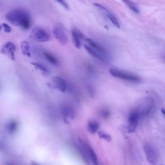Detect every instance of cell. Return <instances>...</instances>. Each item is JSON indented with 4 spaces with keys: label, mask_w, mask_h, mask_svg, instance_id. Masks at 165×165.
<instances>
[{
    "label": "cell",
    "mask_w": 165,
    "mask_h": 165,
    "mask_svg": "<svg viewBox=\"0 0 165 165\" xmlns=\"http://www.w3.org/2000/svg\"><path fill=\"white\" fill-rule=\"evenodd\" d=\"M7 20L12 24L28 30L31 24V17L28 11L22 8H16L8 12L5 16Z\"/></svg>",
    "instance_id": "1"
},
{
    "label": "cell",
    "mask_w": 165,
    "mask_h": 165,
    "mask_svg": "<svg viewBox=\"0 0 165 165\" xmlns=\"http://www.w3.org/2000/svg\"><path fill=\"white\" fill-rule=\"evenodd\" d=\"M29 37L32 40L38 42H47L50 40L49 34L42 27L38 26L33 28Z\"/></svg>",
    "instance_id": "2"
},
{
    "label": "cell",
    "mask_w": 165,
    "mask_h": 165,
    "mask_svg": "<svg viewBox=\"0 0 165 165\" xmlns=\"http://www.w3.org/2000/svg\"><path fill=\"white\" fill-rule=\"evenodd\" d=\"M109 71L110 74L115 78L133 82L138 81L140 79L138 76L125 71L111 68L109 69Z\"/></svg>",
    "instance_id": "3"
},
{
    "label": "cell",
    "mask_w": 165,
    "mask_h": 165,
    "mask_svg": "<svg viewBox=\"0 0 165 165\" xmlns=\"http://www.w3.org/2000/svg\"><path fill=\"white\" fill-rule=\"evenodd\" d=\"M144 149L147 158L151 165H157L158 155V152L152 145L147 143L144 146Z\"/></svg>",
    "instance_id": "4"
},
{
    "label": "cell",
    "mask_w": 165,
    "mask_h": 165,
    "mask_svg": "<svg viewBox=\"0 0 165 165\" xmlns=\"http://www.w3.org/2000/svg\"><path fill=\"white\" fill-rule=\"evenodd\" d=\"M140 115L139 112L137 111L132 112L128 118V125L127 127V130L129 133H133L139 122Z\"/></svg>",
    "instance_id": "5"
},
{
    "label": "cell",
    "mask_w": 165,
    "mask_h": 165,
    "mask_svg": "<svg viewBox=\"0 0 165 165\" xmlns=\"http://www.w3.org/2000/svg\"><path fill=\"white\" fill-rule=\"evenodd\" d=\"M53 33L55 38L62 45L64 46L68 42L67 36L62 27L55 26L53 30Z\"/></svg>",
    "instance_id": "6"
},
{
    "label": "cell",
    "mask_w": 165,
    "mask_h": 165,
    "mask_svg": "<svg viewBox=\"0 0 165 165\" xmlns=\"http://www.w3.org/2000/svg\"><path fill=\"white\" fill-rule=\"evenodd\" d=\"M15 46L11 42H8L4 45L1 49V53L14 61Z\"/></svg>",
    "instance_id": "7"
},
{
    "label": "cell",
    "mask_w": 165,
    "mask_h": 165,
    "mask_svg": "<svg viewBox=\"0 0 165 165\" xmlns=\"http://www.w3.org/2000/svg\"><path fill=\"white\" fill-rule=\"evenodd\" d=\"M54 89L57 88L61 92H65L66 83L62 78L59 77H54L52 78Z\"/></svg>",
    "instance_id": "8"
},
{
    "label": "cell",
    "mask_w": 165,
    "mask_h": 165,
    "mask_svg": "<svg viewBox=\"0 0 165 165\" xmlns=\"http://www.w3.org/2000/svg\"><path fill=\"white\" fill-rule=\"evenodd\" d=\"M62 114L64 116V120L66 123H68L67 118L68 117L72 120L75 117V113L73 109L69 106L64 107L62 110Z\"/></svg>",
    "instance_id": "9"
},
{
    "label": "cell",
    "mask_w": 165,
    "mask_h": 165,
    "mask_svg": "<svg viewBox=\"0 0 165 165\" xmlns=\"http://www.w3.org/2000/svg\"><path fill=\"white\" fill-rule=\"evenodd\" d=\"M84 47L86 50L91 56L100 60L103 61H106L105 59L99 52L90 46L85 44L84 45Z\"/></svg>",
    "instance_id": "10"
},
{
    "label": "cell",
    "mask_w": 165,
    "mask_h": 165,
    "mask_svg": "<svg viewBox=\"0 0 165 165\" xmlns=\"http://www.w3.org/2000/svg\"><path fill=\"white\" fill-rule=\"evenodd\" d=\"M72 40L74 46L78 49H79L81 47V43L80 39L78 34L77 29H73L71 31Z\"/></svg>",
    "instance_id": "11"
},
{
    "label": "cell",
    "mask_w": 165,
    "mask_h": 165,
    "mask_svg": "<svg viewBox=\"0 0 165 165\" xmlns=\"http://www.w3.org/2000/svg\"><path fill=\"white\" fill-rule=\"evenodd\" d=\"M31 64L34 66L37 69H39L42 73L44 76L45 77H48L50 74V71L48 68L43 64L38 62H32Z\"/></svg>",
    "instance_id": "12"
},
{
    "label": "cell",
    "mask_w": 165,
    "mask_h": 165,
    "mask_svg": "<svg viewBox=\"0 0 165 165\" xmlns=\"http://www.w3.org/2000/svg\"><path fill=\"white\" fill-rule=\"evenodd\" d=\"M21 48L22 53L24 55L30 57L31 53L29 44L25 40H23L21 43Z\"/></svg>",
    "instance_id": "13"
},
{
    "label": "cell",
    "mask_w": 165,
    "mask_h": 165,
    "mask_svg": "<svg viewBox=\"0 0 165 165\" xmlns=\"http://www.w3.org/2000/svg\"><path fill=\"white\" fill-rule=\"evenodd\" d=\"M86 41L90 45V46L92 48L100 53L103 54L106 53L105 50L99 45L97 44L92 40L89 38L85 39Z\"/></svg>",
    "instance_id": "14"
},
{
    "label": "cell",
    "mask_w": 165,
    "mask_h": 165,
    "mask_svg": "<svg viewBox=\"0 0 165 165\" xmlns=\"http://www.w3.org/2000/svg\"><path fill=\"white\" fill-rule=\"evenodd\" d=\"M44 56L47 60L54 65H57L59 64L57 59L51 53L45 52L44 53Z\"/></svg>",
    "instance_id": "15"
},
{
    "label": "cell",
    "mask_w": 165,
    "mask_h": 165,
    "mask_svg": "<svg viewBox=\"0 0 165 165\" xmlns=\"http://www.w3.org/2000/svg\"><path fill=\"white\" fill-rule=\"evenodd\" d=\"M123 2L134 12L137 14L140 13L139 8L135 3L127 0H125Z\"/></svg>",
    "instance_id": "16"
},
{
    "label": "cell",
    "mask_w": 165,
    "mask_h": 165,
    "mask_svg": "<svg viewBox=\"0 0 165 165\" xmlns=\"http://www.w3.org/2000/svg\"><path fill=\"white\" fill-rule=\"evenodd\" d=\"M99 124L97 121H89L88 123V128L89 132L91 134H95L99 129Z\"/></svg>",
    "instance_id": "17"
},
{
    "label": "cell",
    "mask_w": 165,
    "mask_h": 165,
    "mask_svg": "<svg viewBox=\"0 0 165 165\" xmlns=\"http://www.w3.org/2000/svg\"><path fill=\"white\" fill-rule=\"evenodd\" d=\"M108 19L118 29L120 27V23L118 22L116 17L112 13L109 12L107 14Z\"/></svg>",
    "instance_id": "18"
},
{
    "label": "cell",
    "mask_w": 165,
    "mask_h": 165,
    "mask_svg": "<svg viewBox=\"0 0 165 165\" xmlns=\"http://www.w3.org/2000/svg\"><path fill=\"white\" fill-rule=\"evenodd\" d=\"M88 151L90 157L93 163L95 165H97L98 164L97 158L96 153L91 148H88Z\"/></svg>",
    "instance_id": "19"
},
{
    "label": "cell",
    "mask_w": 165,
    "mask_h": 165,
    "mask_svg": "<svg viewBox=\"0 0 165 165\" xmlns=\"http://www.w3.org/2000/svg\"><path fill=\"white\" fill-rule=\"evenodd\" d=\"M7 130L9 133L13 134L15 132L17 128V123L15 121H11L7 125Z\"/></svg>",
    "instance_id": "20"
},
{
    "label": "cell",
    "mask_w": 165,
    "mask_h": 165,
    "mask_svg": "<svg viewBox=\"0 0 165 165\" xmlns=\"http://www.w3.org/2000/svg\"><path fill=\"white\" fill-rule=\"evenodd\" d=\"M98 134L100 139H104L108 142L111 141V136L109 134L104 133L102 131H99Z\"/></svg>",
    "instance_id": "21"
},
{
    "label": "cell",
    "mask_w": 165,
    "mask_h": 165,
    "mask_svg": "<svg viewBox=\"0 0 165 165\" xmlns=\"http://www.w3.org/2000/svg\"><path fill=\"white\" fill-rule=\"evenodd\" d=\"M3 29L5 32L7 33H10L12 31L11 27L8 24L3 23L1 26V30Z\"/></svg>",
    "instance_id": "22"
},
{
    "label": "cell",
    "mask_w": 165,
    "mask_h": 165,
    "mask_svg": "<svg viewBox=\"0 0 165 165\" xmlns=\"http://www.w3.org/2000/svg\"><path fill=\"white\" fill-rule=\"evenodd\" d=\"M93 5L96 7L100 9V10L105 11L108 13L110 12L106 8L101 5L97 3H94Z\"/></svg>",
    "instance_id": "23"
},
{
    "label": "cell",
    "mask_w": 165,
    "mask_h": 165,
    "mask_svg": "<svg viewBox=\"0 0 165 165\" xmlns=\"http://www.w3.org/2000/svg\"><path fill=\"white\" fill-rule=\"evenodd\" d=\"M56 1L61 4L66 10H69V7L68 5L65 1Z\"/></svg>",
    "instance_id": "24"
},
{
    "label": "cell",
    "mask_w": 165,
    "mask_h": 165,
    "mask_svg": "<svg viewBox=\"0 0 165 165\" xmlns=\"http://www.w3.org/2000/svg\"><path fill=\"white\" fill-rule=\"evenodd\" d=\"M110 113L108 110L104 109L102 111V115L103 118L106 119L109 116Z\"/></svg>",
    "instance_id": "25"
},
{
    "label": "cell",
    "mask_w": 165,
    "mask_h": 165,
    "mask_svg": "<svg viewBox=\"0 0 165 165\" xmlns=\"http://www.w3.org/2000/svg\"><path fill=\"white\" fill-rule=\"evenodd\" d=\"M162 113L165 116V110L163 109H162L161 110Z\"/></svg>",
    "instance_id": "26"
},
{
    "label": "cell",
    "mask_w": 165,
    "mask_h": 165,
    "mask_svg": "<svg viewBox=\"0 0 165 165\" xmlns=\"http://www.w3.org/2000/svg\"><path fill=\"white\" fill-rule=\"evenodd\" d=\"M162 59L165 62V54L163 55V56H162Z\"/></svg>",
    "instance_id": "27"
},
{
    "label": "cell",
    "mask_w": 165,
    "mask_h": 165,
    "mask_svg": "<svg viewBox=\"0 0 165 165\" xmlns=\"http://www.w3.org/2000/svg\"><path fill=\"white\" fill-rule=\"evenodd\" d=\"M105 28L106 30H109V27L105 25Z\"/></svg>",
    "instance_id": "28"
},
{
    "label": "cell",
    "mask_w": 165,
    "mask_h": 165,
    "mask_svg": "<svg viewBox=\"0 0 165 165\" xmlns=\"http://www.w3.org/2000/svg\"><path fill=\"white\" fill-rule=\"evenodd\" d=\"M32 165H39L35 163H33L32 164Z\"/></svg>",
    "instance_id": "29"
},
{
    "label": "cell",
    "mask_w": 165,
    "mask_h": 165,
    "mask_svg": "<svg viewBox=\"0 0 165 165\" xmlns=\"http://www.w3.org/2000/svg\"><path fill=\"white\" fill-rule=\"evenodd\" d=\"M160 165H164V164H161Z\"/></svg>",
    "instance_id": "30"
}]
</instances>
